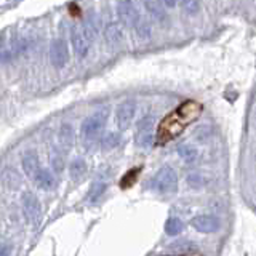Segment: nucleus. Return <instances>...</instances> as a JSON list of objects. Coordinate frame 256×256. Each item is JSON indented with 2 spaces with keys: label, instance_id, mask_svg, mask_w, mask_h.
Masks as SVG:
<instances>
[{
  "label": "nucleus",
  "instance_id": "nucleus-4",
  "mask_svg": "<svg viewBox=\"0 0 256 256\" xmlns=\"http://www.w3.org/2000/svg\"><path fill=\"white\" fill-rule=\"evenodd\" d=\"M21 205L26 220L32 226H38L40 220H42V206H40L38 198L32 194V192H22L21 196Z\"/></svg>",
  "mask_w": 256,
  "mask_h": 256
},
{
  "label": "nucleus",
  "instance_id": "nucleus-22",
  "mask_svg": "<svg viewBox=\"0 0 256 256\" xmlns=\"http://www.w3.org/2000/svg\"><path fill=\"white\" fill-rule=\"evenodd\" d=\"M52 165H53V168H54V172H61L62 170V166H64V164H62V157H61V154L58 152V149L56 148H53V152H52Z\"/></svg>",
  "mask_w": 256,
  "mask_h": 256
},
{
  "label": "nucleus",
  "instance_id": "nucleus-6",
  "mask_svg": "<svg viewBox=\"0 0 256 256\" xmlns=\"http://www.w3.org/2000/svg\"><path fill=\"white\" fill-rule=\"evenodd\" d=\"M134 114H136V102L134 101L120 102L116 110V124L118 126V130L125 132L126 128L132 125Z\"/></svg>",
  "mask_w": 256,
  "mask_h": 256
},
{
  "label": "nucleus",
  "instance_id": "nucleus-16",
  "mask_svg": "<svg viewBox=\"0 0 256 256\" xmlns=\"http://www.w3.org/2000/svg\"><path fill=\"white\" fill-rule=\"evenodd\" d=\"M34 181L38 184L40 188H44V189H48V188L53 186V176H52L50 172L45 170V168H40V170L37 172Z\"/></svg>",
  "mask_w": 256,
  "mask_h": 256
},
{
  "label": "nucleus",
  "instance_id": "nucleus-13",
  "mask_svg": "<svg viewBox=\"0 0 256 256\" xmlns=\"http://www.w3.org/2000/svg\"><path fill=\"white\" fill-rule=\"evenodd\" d=\"M104 36H106V40L109 45H117L122 42L124 38V34H122V29L117 22H109L106 24V28H104Z\"/></svg>",
  "mask_w": 256,
  "mask_h": 256
},
{
  "label": "nucleus",
  "instance_id": "nucleus-21",
  "mask_svg": "<svg viewBox=\"0 0 256 256\" xmlns=\"http://www.w3.org/2000/svg\"><path fill=\"white\" fill-rule=\"evenodd\" d=\"M134 28H136V32H138V36L141 38H148L150 36V26H149V22L146 20L140 18V21L136 22Z\"/></svg>",
  "mask_w": 256,
  "mask_h": 256
},
{
  "label": "nucleus",
  "instance_id": "nucleus-12",
  "mask_svg": "<svg viewBox=\"0 0 256 256\" xmlns=\"http://www.w3.org/2000/svg\"><path fill=\"white\" fill-rule=\"evenodd\" d=\"M74 141H76L74 128H72L69 124L61 125L60 132H58V142H60V146L62 148V150H69L72 146H74Z\"/></svg>",
  "mask_w": 256,
  "mask_h": 256
},
{
  "label": "nucleus",
  "instance_id": "nucleus-7",
  "mask_svg": "<svg viewBox=\"0 0 256 256\" xmlns=\"http://www.w3.org/2000/svg\"><path fill=\"white\" fill-rule=\"evenodd\" d=\"M50 60L56 69H61L66 66L69 61V50L68 44L62 38H54L50 45Z\"/></svg>",
  "mask_w": 256,
  "mask_h": 256
},
{
  "label": "nucleus",
  "instance_id": "nucleus-10",
  "mask_svg": "<svg viewBox=\"0 0 256 256\" xmlns=\"http://www.w3.org/2000/svg\"><path fill=\"white\" fill-rule=\"evenodd\" d=\"M70 42L72 46H74V52L78 58H85L90 52V44L86 42V38L84 37L82 30H80L78 26H72L70 28Z\"/></svg>",
  "mask_w": 256,
  "mask_h": 256
},
{
  "label": "nucleus",
  "instance_id": "nucleus-11",
  "mask_svg": "<svg viewBox=\"0 0 256 256\" xmlns=\"http://www.w3.org/2000/svg\"><path fill=\"white\" fill-rule=\"evenodd\" d=\"M21 165H22V170L26 173V176L29 180H34L37 172L40 170V162H38V156L36 154L34 150H29L26 154L22 156L21 158Z\"/></svg>",
  "mask_w": 256,
  "mask_h": 256
},
{
  "label": "nucleus",
  "instance_id": "nucleus-25",
  "mask_svg": "<svg viewBox=\"0 0 256 256\" xmlns=\"http://www.w3.org/2000/svg\"><path fill=\"white\" fill-rule=\"evenodd\" d=\"M117 142H118V136H116V134H109L108 138L104 140L102 148H112V146H116Z\"/></svg>",
  "mask_w": 256,
  "mask_h": 256
},
{
  "label": "nucleus",
  "instance_id": "nucleus-26",
  "mask_svg": "<svg viewBox=\"0 0 256 256\" xmlns=\"http://www.w3.org/2000/svg\"><path fill=\"white\" fill-rule=\"evenodd\" d=\"M174 5H176L174 2H165L164 4V6H174Z\"/></svg>",
  "mask_w": 256,
  "mask_h": 256
},
{
  "label": "nucleus",
  "instance_id": "nucleus-1",
  "mask_svg": "<svg viewBox=\"0 0 256 256\" xmlns=\"http://www.w3.org/2000/svg\"><path fill=\"white\" fill-rule=\"evenodd\" d=\"M202 104L197 101H184L180 104L173 112H170L168 116L162 118V122L157 126V142L158 144H165L168 141H172L176 138L184 128L190 125L192 122H196L198 116L202 114ZM154 138V140H156Z\"/></svg>",
  "mask_w": 256,
  "mask_h": 256
},
{
  "label": "nucleus",
  "instance_id": "nucleus-5",
  "mask_svg": "<svg viewBox=\"0 0 256 256\" xmlns=\"http://www.w3.org/2000/svg\"><path fill=\"white\" fill-rule=\"evenodd\" d=\"M106 120H108V109H101L96 112V114L84 120L82 126H80V133H82L85 140H92L101 132V128L106 124Z\"/></svg>",
  "mask_w": 256,
  "mask_h": 256
},
{
  "label": "nucleus",
  "instance_id": "nucleus-19",
  "mask_svg": "<svg viewBox=\"0 0 256 256\" xmlns=\"http://www.w3.org/2000/svg\"><path fill=\"white\" fill-rule=\"evenodd\" d=\"M104 190H106V184L100 182V181L94 182L93 186L90 188V192H88V202H90V204H96L101 198V196L104 194Z\"/></svg>",
  "mask_w": 256,
  "mask_h": 256
},
{
  "label": "nucleus",
  "instance_id": "nucleus-14",
  "mask_svg": "<svg viewBox=\"0 0 256 256\" xmlns=\"http://www.w3.org/2000/svg\"><path fill=\"white\" fill-rule=\"evenodd\" d=\"M85 172H86V164H85V160H82V158H76L69 166V176L74 181L82 178V176L85 174Z\"/></svg>",
  "mask_w": 256,
  "mask_h": 256
},
{
  "label": "nucleus",
  "instance_id": "nucleus-9",
  "mask_svg": "<svg viewBox=\"0 0 256 256\" xmlns=\"http://www.w3.org/2000/svg\"><path fill=\"white\" fill-rule=\"evenodd\" d=\"M190 224L196 230L204 232V234H210L220 229V220L213 214H198L190 221Z\"/></svg>",
  "mask_w": 256,
  "mask_h": 256
},
{
  "label": "nucleus",
  "instance_id": "nucleus-24",
  "mask_svg": "<svg viewBox=\"0 0 256 256\" xmlns=\"http://www.w3.org/2000/svg\"><path fill=\"white\" fill-rule=\"evenodd\" d=\"M188 182H189V186H190V188L198 189V188H202L204 180L200 178L198 174H189V176H188Z\"/></svg>",
  "mask_w": 256,
  "mask_h": 256
},
{
  "label": "nucleus",
  "instance_id": "nucleus-3",
  "mask_svg": "<svg viewBox=\"0 0 256 256\" xmlns=\"http://www.w3.org/2000/svg\"><path fill=\"white\" fill-rule=\"evenodd\" d=\"M154 130H156V125H154V118H152V116L142 117L138 122V126H136V134H134L136 144L142 149L150 148L156 141Z\"/></svg>",
  "mask_w": 256,
  "mask_h": 256
},
{
  "label": "nucleus",
  "instance_id": "nucleus-8",
  "mask_svg": "<svg viewBox=\"0 0 256 256\" xmlns=\"http://www.w3.org/2000/svg\"><path fill=\"white\" fill-rule=\"evenodd\" d=\"M117 14H118L120 22L126 28H134L136 22H138L141 18L133 2H118L117 4Z\"/></svg>",
  "mask_w": 256,
  "mask_h": 256
},
{
  "label": "nucleus",
  "instance_id": "nucleus-18",
  "mask_svg": "<svg viewBox=\"0 0 256 256\" xmlns=\"http://www.w3.org/2000/svg\"><path fill=\"white\" fill-rule=\"evenodd\" d=\"M184 229V224L181 222V220L178 218H168L166 222H165V232L168 236H178L180 232Z\"/></svg>",
  "mask_w": 256,
  "mask_h": 256
},
{
  "label": "nucleus",
  "instance_id": "nucleus-23",
  "mask_svg": "<svg viewBox=\"0 0 256 256\" xmlns=\"http://www.w3.org/2000/svg\"><path fill=\"white\" fill-rule=\"evenodd\" d=\"M180 6H181L182 10L186 12L188 14H194V13H197V10L200 8L198 2H194V0H188V2H181V4H180Z\"/></svg>",
  "mask_w": 256,
  "mask_h": 256
},
{
  "label": "nucleus",
  "instance_id": "nucleus-17",
  "mask_svg": "<svg viewBox=\"0 0 256 256\" xmlns=\"http://www.w3.org/2000/svg\"><path fill=\"white\" fill-rule=\"evenodd\" d=\"M178 154L186 164H192L197 160V150L192 146H188V144H181V146H178Z\"/></svg>",
  "mask_w": 256,
  "mask_h": 256
},
{
  "label": "nucleus",
  "instance_id": "nucleus-2",
  "mask_svg": "<svg viewBox=\"0 0 256 256\" xmlns=\"http://www.w3.org/2000/svg\"><path fill=\"white\" fill-rule=\"evenodd\" d=\"M152 189L160 194H173L178 189V176L172 166H162L152 178Z\"/></svg>",
  "mask_w": 256,
  "mask_h": 256
},
{
  "label": "nucleus",
  "instance_id": "nucleus-15",
  "mask_svg": "<svg viewBox=\"0 0 256 256\" xmlns=\"http://www.w3.org/2000/svg\"><path fill=\"white\" fill-rule=\"evenodd\" d=\"M144 6H146V10L154 16L156 20L158 21H164L166 18V13H165V8H164V4L160 2H144Z\"/></svg>",
  "mask_w": 256,
  "mask_h": 256
},
{
  "label": "nucleus",
  "instance_id": "nucleus-20",
  "mask_svg": "<svg viewBox=\"0 0 256 256\" xmlns=\"http://www.w3.org/2000/svg\"><path fill=\"white\" fill-rule=\"evenodd\" d=\"M140 172H141V166L134 168V170H132V172H128V173L124 176V178H122V181H120V186H122L124 189L132 188L133 184L136 182V180H138V174H140Z\"/></svg>",
  "mask_w": 256,
  "mask_h": 256
}]
</instances>
